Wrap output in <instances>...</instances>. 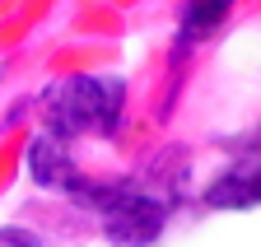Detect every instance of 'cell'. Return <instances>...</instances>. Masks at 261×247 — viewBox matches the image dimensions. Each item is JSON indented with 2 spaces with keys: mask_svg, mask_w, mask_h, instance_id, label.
<instances>
[{
  "mask_svg": "<svg viewBox=\"0 0 261 247\" xmlns=\"http://www.w3.org/2000/svg\"><path fill=\"white\" fill-rule=\"evenodd\" d=\"M47 131L61 140L75 135H112L126 117V79L121 75H65L47 89Z\"/></svg>",
  "mask_w": 261,
  "mask_h": 247,
  "instance_id": "obj_1",
  "label": "cell"
},
{
  "mask_svg": "<svg viewBox=\"0 0 261 247\" xmlns=\"http://www.w3.org/2000/svg\"><path fill=\"white\" fill-rule=\"evenodd\" d=\"M23 168H28V177L38 182V187H47V191H70L75 187V159H70V140H61V135H51V131H38L28 140V149H23Z\"/></svg>",
  "mask_w": 261,
  "mask_h": 247,
  "instance_id": "obj_2",
  "label": "cell"
},
{
  "mask_svg": "<svg viewBox=\"0 0 261 247\" xmlns=\"http://www.w3.org/2000/svg\"><path fill=\"white\" fill-rule=\"evenodd\" d=\"M256 163L247 159V163H238V168H228V173H219L210 187H205V205L210 210H252L256 205Z\"/></svg>",
  "mask_w": 261,
  "mask_h": 247,
  "instance_id": "obj_3",
  "label": "cell"
},
{
  "mask_svg": "<svg viewBox=\"0 0 261 247\" xmlns=\"http://www.w3.org/2000/svg\"><path fill=\"white\" fill-rule=\"evenodd\" d=\"M228 10H233V5H224V0H187V5H182V38L201 42V38L219 33V23H224Z\"/></svg>",
  "mask_w": 261,
  "mask_h": 247,
  "instance_id": "obj_4",
  "label": "cell"
},
{
  "mask_svg": "<svg viewBox=\"0 0 261 247\" xmlns=\"http://www.w3.org/2000/svg\"><path fill=\"white\" fill-rule=\"evenodd\" d=\"M224 5H233V0H224Z\"/></svg>",
  "mask_w": 261,
  "mask_h": 247,
  "instance_id": "obj_5",
  "label": "cell"
}]
</instances>
